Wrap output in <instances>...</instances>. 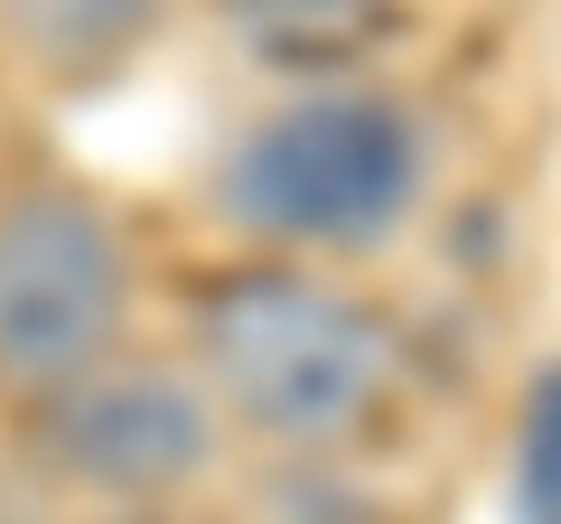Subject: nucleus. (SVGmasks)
I'll list each match as a JSON object with an SVG mask.
<instances>
[{
    "instance_id": "obj_3",
    "label": "nucleus",
    "mask_w": 561,
    "mask_h": 524,
    "mask_svg": "<svg viewBox=\"0 0 561 524\" xmlns=\"http://www.w3.org/2000/svg\"><path fill=\"white\" fill-rule=\"evenodd\" d=\"M131 309V262L76 187H28L0 206V384L57 394L94 375Z\"/></svg>"
},
{
    "instance_id": "obj_6",
    "label": "nucleus",
    "mask_w": 561,
    "mask_h": 524,
    "mask_svg": "<svg viewBox=\"0 0 561 524\" xmlns=\"http://www.w3.org/2000/svg\"><path fill=\"white\" fill-rule=\"evenodd\" d=\"M225 20H234L272 66L319 76V66L356 57V47L375 38V0H225Z\"/></svg>"
},
{
    "instance_id": "obj_2",
    "label": "nucleus",
    "mask_w": 561,
    "mask_h": 524,
    "mask_svg": "<svg viewBox=\"0 0 561 524\" xmlns=\"http://www.w3.org/2000/svg\"><path fill=\"white\" fill-rule=\"evenodd\" d=\"M216 197L272 243H383L421 197V122L393 94H300L234 141Z\"/></svg>"
},
{
    "instance_id": "obj_1",
    "label": "nucleus",
    "mask_w": 561,
    "mask_h": 524,
    "mask_svg": "<svg viewBox=\"0 0 561 524\" xmlns=\"http://www.w3.org/2000/svg\"><path fill=\"white\" fill-rule=\"evenodd\" d=\"M197 365L272 441H337L393 384V328L290 262L225 272L197 300Z\"/></svg>"
},
{
    "instance_id": "obj_5",
    "label": "nucleus",
    "mask_w": 561,
    "mask_h": 524,
    "mask_svg": "<svg viewBox=\"0 0 561 524\" xmlns=\"http://www.w3.org/2000/svg\"><path fill=\"white\" fill-rule=\"evenodd\" d=\"M10 38L57 76H94V66L131 57L160 29V0H0Z\"/></svg>"
},
{
    "instance_id": "obj_7",
    "label": "nucleus",
    "mask_w": 561,
    "mask_h": 524,
    "mask_svg": "<svg viewBox=\"0 0 561 524\" xmlns=\"http://www.w3.org/2000/svg\"><path fill=\"white\" fill-rule=\"evenodd\" d=\"M515 505L524 524H561V365H542L524 384V422H515Z\"/></svg>"
},
{
    "instance_id": "obj_4",
    "label": "nucleus",
    "mask_w": 561,
    "mask_h": 524,
    "mask_svg": "<svg viewBox=\"0 0 561 524\" xmlns=\"http://www.w3.org/2000/svg\"><path fill=\"white\" fill-rule=\"evenodd\" d=\"M38 449L57 478L94 497H169L206 468L216 422H206V394L169 365H94L38 394Z\"/></svg>"
}]
</instances>
